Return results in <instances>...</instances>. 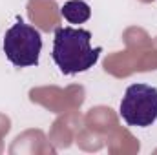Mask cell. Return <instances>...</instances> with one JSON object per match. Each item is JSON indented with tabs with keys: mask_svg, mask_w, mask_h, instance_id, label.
<instances>
[{
	"mask_svg": "<svg viewBox=\"0 0 157 155\" xmlns=\"http://www.w3.org/2000/svg\"><path fill=\"white\" fill-rule=\"evenodd\" d=\"M91 33L80 28H57L53 39V62L64 75H75L93 68L102 47H91Z\"/></svg>",
	"mask_w": 157,
	"mask_h": 155,
	"instance_id": "obj_1",
	"label": "cell"
},
{
	"mask_svg": "<svg viewBox=\"0 0 157 155\" xmlns=\"http://www.w3.org/2000/svg\"><path fill=\"white\" fill-rule=\"evenodd\" d=\"M119 113L128 126H152L157 120V88L150 84L128 86L121 100Z\"/></svg>",
	"mask_w": 157,
	"mask_h": 155,
	"instance_id": "obj_3",
	"label": "cell"
},
{
	"mask_svg": "<svg viewBox=\"0 0 157 155\" xmlns=\"http://www.w3.org/2000/svg\"><path fill=\"white\" fill-rule=\"evenodd\" d=\"M2 47L7 60L13 66L17 68L37 66L42 49V35L39 29L20 20L6 31Z\"/></svg>",
	"mask_w": 157,
	"mask_h": 155,
	"instance_id": "obj_2",
	"label": "cell"
},
{
	"mask_svg": "<svg viewBox=\"0 0 157 155\" xmlns=\"http://www.w3.org/2000/svg\"><path fill=\"white\" fill-rule=\"evenodd\" d=\"M60 15L70 24H84L91 17V9L82 0H70L60 7Z\"/></svg>",
	"mask_w": 157,
	"mask_h": 155,
	"instance_id": "obj_4",
	"label": "cell"
}]
</instances>
